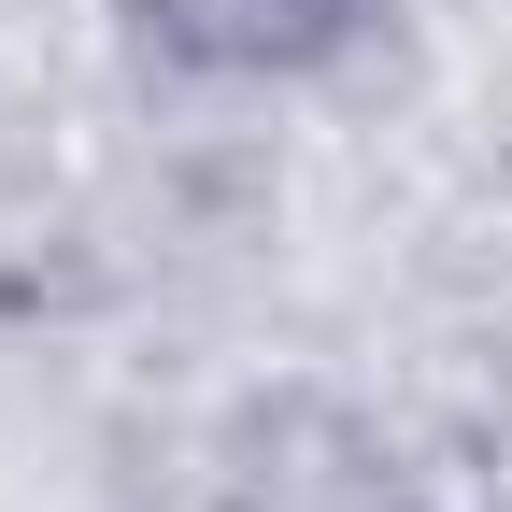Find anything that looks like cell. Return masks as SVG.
Segmentation results:
<instances>
[{
  "label": "cell",
  "instance_id": "6da1fadb",
  "mask_svg": "<svg viewBox=\"0 0 512 512\" xmlns=\"http://www.w3.org/2000/svg\"><path fill=\"white\" fill-rule=\"evenodd\" d=\"M171 57H214V72H299V57H328L370 0H143Z\"/></svg>",
  "mask_w": 512,
  "mask_h": 512
}]
</instances>
